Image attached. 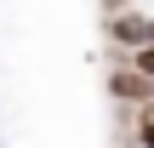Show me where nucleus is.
<instances>
[{"instance_id":"obj_1","label":"nucleus","mask_w":154,"mask_h":148,"mask_svg":"<svg viewBox=\"0 0 154 148\" xmlns=\"http://www.w3.org/2000/svg\"><path fill=\"white\" fill-rule=\"evenodd\" d=\"M109 91H114L120 103H149L154 108V80L143 68H114V74H109Z\"/></svg>"},{"instance_id":"obj_2","label":"nucleus","mask_w":154,"mask_h":148,"mask_svg":"<svg viewBox=\"0 0 154 148\" xmlns=\"http://www.w3.org/2000/svg\"><path fill=\"white\" fill-rule=\"evenodd\" d=\"M131 68H143V74H149V80H154V46H143V51L131 57Z\"/></svg>"}]
</instances>
